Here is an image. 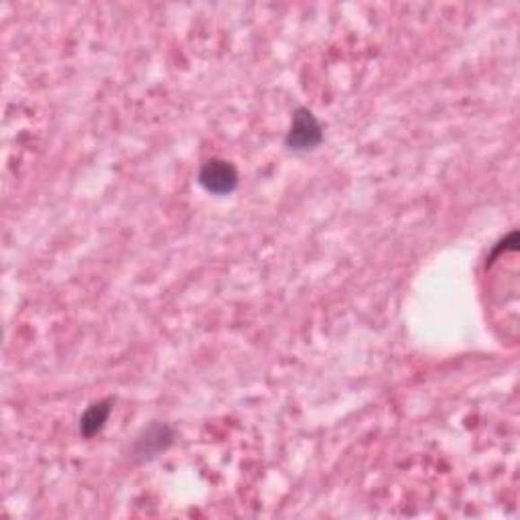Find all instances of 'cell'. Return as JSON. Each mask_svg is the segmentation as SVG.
I'll return each instance as SVG.
<instances>
[{"label": "cell", "mask_w": 520, "mask_h": 520, "mask_svg": "<svg viewBox=\"0 0 520 520\" xmlns=\"http://www.w3.org/2000/svg\"><path fill=\"white\" fill-rule=\"evenodd\" d=\"M285 143L295 153L313 151L323 143L322 124L312 110H307V108H297V110H295Z\"/></svg>", "instance_id": "cell-1"}, {"label": "cell", "mask_w": 520, "mask_h": 520, "mask_svg": "<svg viewBox=\"0 0 520 520\" xmlns=\"http://www.w3.org/2000/svg\"><path fill=\"white\" fill-rule=\"evenodd\" d=\"M199 185L214 196H230L238 188V171L228 161L212 159L199 169Z\"/></svg>", "instance_id": "cell-2"}, {"label": "cell", "mask_w": 520, "mask_h": 520, "mask_svg": "<svg viewBox=\"0 0 520 520\" xmlns=\"http://www.w3.org/2000/svg\"><path fill=\"white\" fill-rule=\"evenodd\" d=\"M173 441V433L165 425H153L151 429L145 431L143 437H138L135 445V454L141 455L143 460L146 457H154L163 449H167Z\"/></svg>", "instance_id": "cell-3"}, {"label": "cell", "mask_w": 520, "mask_h": 520, "mask_svg": "<svg viewBox=\"0 0 520 520\" xmlns=\"http://www.w3.org/2000/svg\"><path fill=\"white\" fill-rule=\"evenodd\" d=\"M112 410V401H100L96 405H92L88 410H85L82 421H80V431L84 437H94L96 433L104 429V425L110 417Z\"/></svg>", "instance_id": "cell-4"}]
</instances>
